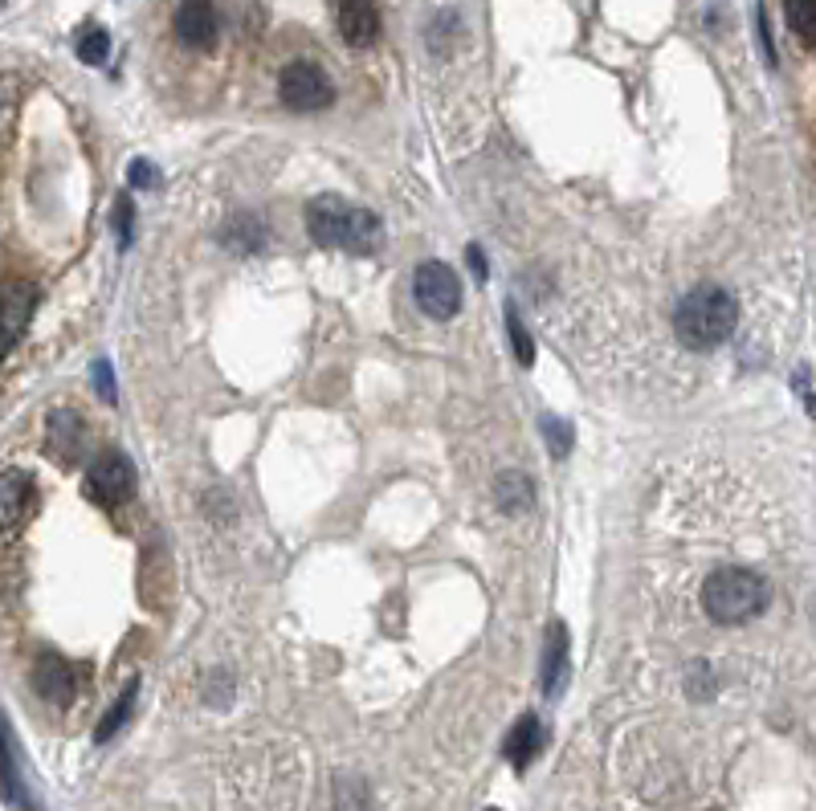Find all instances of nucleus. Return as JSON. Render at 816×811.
Returning a JSON list of instances; mask_svg holds the SVG:
<instances>
[{"instance_id":"1","label":"nucleus","mask_w":816,"mask_h":811,"mask_svg":"<svg viewBox=\"0 0 816 811\" xmlns=\"http://www.w3.org/2000/svg\"><path fill=\"white\" fill-rule=\"evenodd\" d=\"M698 604L714 625L735 628L755 620L772 604V584L760 572H748V567H719L702 579Z\"/></svg>"},{"instance_id":"2","label":"nucleus","mask_w":816,"mask_h":811,"mask_svg":"<svg viewBox=\"0 0 816 811\" xmlns=\"http://www.w3.org/2000/svg\"><path fill=\"white\" fill-rule=\"evenodd\" d=\"M739 307L731 290L723 286H698L682 298V307L674 314V327H678V339L695 351H714L723 346L731 334H735Z\"/></svg>"},{"instance_id":"3","label":"nucleus","mask_w":816,"mask_h":811,"mask_svg":"<svg viewBox=\"0 0 816 811\" xmlns=\"http://www.w3.org/2000/svg\"><path fill=\"white\" fill-rule=\"evenodd\" d=\"M307 228L322 249H348V253H372L375 245H380V237H384L380 216L363 213V209H351L348 200H339V196L310 200Z\"/></svg>"},{"instance_id":"4","label":"nucleus","mask_w":816,"mask_h":811,"mask_svg":"<svg viewBox=\"0 0 816 811\" xmlns=\"http://www.w3.org/2000/svg\"><path fill=\"white\" fill-rule=\"evenodd\" d=\"M413 290H416V307L425 310L428 319H454L457 310H462V286H457V274L445 262L416 266Z\"/></svg>"},{"instance_id":"5","label":"nucleus","mask_w":816,"mask_h":811,"mask_svg":"<svg viewBox=\"0 0 816 811\" xmlns=\"http://www.w3.org/2000/svg\"><path fill=\"white\" fill-rule=\"evenodd\" d=\"M278 94L290 110H322L331 107L335 98L331 82H327V74L315 62H290V66L282 70Z\"/></svg>"},{"instance_id":"6","label":"nucleus","mask_w":816,"mask_h":811,"mask_svg":"<svg viewBox=\"0 0 816 811\" xmlns=\"http://www.w3.org/2000/svg\"><path fill=\"white\" fill-rule=\"evenodd\" d=\"M135 490V466L123 452H103L86 478V498L98 505H123Z\"/></svg>"},{"instance_id":"7","label":"nucleus","mask_w":816,"mask_h":811,"mask_svg":"<svg viewBox=\"0 0 816 811\" xmlns=\"http://www.w3.org/2000/svg\"><path fill=\"white\" fill-rule=\"evenodd\" d=\"M216 9L209 0H184L180 9H176V38L184 41L188 50H213L216 45Z\"/></svg>"},{"instance_id":"8","label":"nucleus","mask_w":816,"mask_h":811,"mask_svg":"<svg viewBox=\"0 0 816 811\" xmlns=\"http://www.w3.org/2000/svg\"><path fill=\"white\" fill-rule=\"evenodd\" d=\"M339 33L356 50L372 45L380 38V9H375V0H339Z\"/></svg>"},{"instance_id":"9","label":"nucleus","mask_w":816,"mask_h":811,"mask_svg":"<svg viewBox=\"0 0 816 811\" xmlns=\"http://www.w3.org/2000/svg\"><path fill=\"white\" fill-rule=\"evenodd\" d=\"M33 510V481L25 473H0V531H17Z\"/></svg>"},{"instance_id":"10","label":"nucleus","mask_w":816,"mask_h":811,"mask_svg":"<svg viewBox=\"0 0 816 811\" xmlns=\"http://www.w3.org/2000/svg\"><path fill=\"white\" fill-rule=\"evenodd\" d=\"M33 690H38L50 705H66L70 697H74V673H70V665L62 657L45 652L38 661V669H33Z\"/></svg>"},{"instance_id":"11","label":"nucleus","mask_w":816,"mask_h":811,"mask_svg":"<svg viewBox=\"0 0 816 811\" xmlns=\"http://www.w3.org/2000/svg\"><path fill=\"white\" fill-rule=\"evenodd\" d=\"M82 440H86V428H82V416L74 408H57L50 416V449L62 457V461H74L82 452Z\"/></svg>"},{"instance_id":"12","label":"nucleus","mask_w":816,"mask_h":811,"mask_svg":"<svg viewBox=\"0 0 816 811\" xmlns=\"http://www.w3.org/2000/svg\"><path fill=\"white\" fill-rule=\"evenodd\" d=\"M539 746H543V726L536 714L515 722V730L507 734V758L515 762V771H527V762L539 755Z\"/></svg>"},{"instance_id":"13","label":"nucleus","mask_w":816,"mask_h":811,"mask_svg":"<svg viewBox=\"0 0 816 811\" xmlns=\"http://www.w3.org/2000/svg\"><path fill=\"white\" fill-rule=\"evenodd\" d=\"M266 228L257 225L254 216H233L225 228H221V245L225 249H237V253H257L266 249Z\"/></svg>"},{"instance_id":"14","label":"nucleus","mask_w":816,"mask_h":811,"mask_svg":"<svg viewBox=\"0 0 816 811\" xmlns=\"http://www.w3.org/2000/svg\"><path fill=\"white\" fill-rule=\"evenodd\" d=\"M0 799L13 803V808H25V787H21V775H17L13 743H9L4 722H0Z\"/></svg>"},{"instance_id":"15","label":"nucleus","mask_w":816,"mask_h":811,"mask_svg":"<svg viewBox=\"0 0 816 811\" xmlns=\"http://www.w3.org/2000/svg\"><path fill=\"white\" fill-rule=\"evenodd\" d=\"M495 502H498V510H507V514L531 510V502H536L531 481L522 478V473H502V478L495 481Z\"/></svg>"},{"instance_id":"16","label":"nucleus","mask_w":816,"mask_h":811,"mask_svg":"<svg viewBox=\"0 0 816 811\" xmlns=\"http://www.w3.org/2000/svg\"><path fill=\"white\" fill-rule=\"evenodd\" d=\"M784 9H788L792 33L813 50L816 45V0H784Z\"/></svg>"},{"instance_id":"17","label":"nucleus","mask_w":816,"mask_h":811,"mask_svg":"<svg viewBox=\"0 0 816 811\" xmlns=\"http://www.w3.org/2000/svg\"><path fill=\"white\" fill-rule=\"evenodd\" d=\"M563 657H568V632H563V625H555L548 640V661H543V690L548 693H555V685H560Z\"/></svg>"},{"instance_id":"18","label":"nucleus","mask_w":816,"mask_h":811,"mask_svg":"<svg viewBox=\"0 0 816 811\" xmlns=\"http://www.w3.org/2000/svg\"><path fill=\"white\" fill-rule=\"evenodd\" d=\"M107 50H110V38L98 25L82 29L78 33V57L86 62V66H103V62H107Z\"/></svg>"},{"instance_id":"19","label":"nucleus","mask_w":816,"mask_h":811,"mask_svg":"<svg viewBox=\"0 0 816 811\" xmlns=\"http://www.w3.org/2000/svg\"><path fill=\"white\" fill-rule=\"evenodd\" d=\"M131 705H135V685H127V693H123L119 702L110 705V714L103 722H98V730H94V738L98 743H110L115 734H119V726L127 722V714H131Z\"/></svg>"},{"instance_id":"20","label":"nucleus","mask_w":816,"mask_h":811,"mask_svg":"<svg viewBox=\"0 0 816 811\" xmlns=\"http://www.w3.org/2000/svg\"><path fill=\"white\" fill-rule=\"evenodd\" d=\"M507 331H510V343H515V355H519V363H531L536 360V346H531V334L522 331V319L519 310L507 307Z\"/></svg>"},{"instance_id":"21","label":"nucleus","mask_w":816,"mask_h":811,"mask_svg":"<svg viewBox=\"0 0 816 811\" xmlns=\"http://www.w3.org/2000/svg\"><path fill=\"white\" fill-rule=\"evenodd\" d=\"M543 433H548L551 452H555V457H563V452L572 449V428L568 425H560V420H543Z\"/></svg>"},{"instance_id":"22","label":"nucleus","mask_w":816,"mask_h":811,"mask_svg":"<svg viewBox=\"0 0 816 811\" xmlns=\"http://www.w3.org/2000/svg\"><path fill=\"white\" fill-rule=\"evenodd\" d=\"M127 175H131V184H139V188H156V180H160V172H156L148 160H135Z\"/></svg>"},{"instance_id":"23","label":"nucleus","mask_w":816,"mask_h":811,"mask_svg":"<svg viewBox=\"0 0 816 811\" xmlns=\"http://www.w3.org/2000/svg\"><path fill=\"white\" fill-rule=\"evenodd\" d=\"M115 225H119V241L127 245V241H131V200L127 196L115 204Z\"/></svg>"},{"instance_id":"24","label":"nucleus","mask_w":816,"mask_h":811,"mask_svg":"<svg viewBox=\"0 0 816 811\" xmlns=\"http://www.w3.org/2000/svg\"><path fill=\"white\" fill-rule=\"evenodd\" d=\"M94 375H98V392H103V396L115 404V384H110V367H107V363H98V367H94Z\"/></svg>"},{"instance_id":"25","label":"nucleus","mask_w":816,"mask_h":811,"mask_svg":"<svg viewBox=\"0 0 816 811\" xmlns=\"http://www.w3.org/2000/svg\"><path fill=\"white\" fill-rule=\"evenodd\" d=\"M469 266H474V274H478V278H486V257H483V249H478V245H469Z\"/></svg>"},{"instance_id":"26","label":"nucleus","mask_w":816,"mask_h":811,"mask_svg":"<svg viewBox=\"0 0 816 811\" xmlns=\"http://www.w3.org/2000/svg\"><path fill=\"white\" fill-rule=\"evenodd\" d=\"M9 346H13V331H4V327H0V355H4Z\"/></svg>"},{"instance_id":"27","label":"nucleus","mask_w":816,"mask_h":811,"mask_svg":"<svg viewBox=\"0 0 816 811\" xmlns=\"http://www.w3.org/2000/svg\"><path fill=\"white\" fill-rule=\"evenodd\" d=\"M0 4H4V0H0Z\"/></svg>"},{"instance_id":"28","label":"nucleus","mask_w":816,"mask_h":811,"mask_svg":"<svg viewBox=\"0 0 816 811\" xmlns=\"http://www.w3.org/2000/svg\"><path fill=\"white\" fill-rule=\"evenodd\" d=\"M490 811H495V808H490Z\"/></svg>"}]
</instances>
